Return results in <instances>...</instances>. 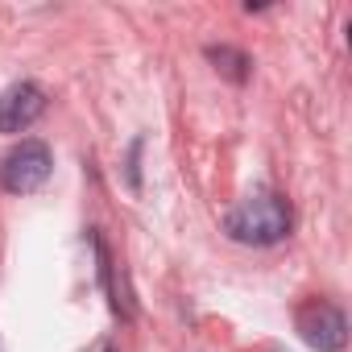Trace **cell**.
I'll return each mask as SVG.
<instances>
[{
	"label": "cell",
	"mask_w": 352,
	"mask_h": 352,
	"mask_svg": "<svg viewBox=\"0 0 352 352\" xmlns=\"http://www.w3.org/2000/svg\"><path fill=\"white\" fill-rule=\"evenodd\" d=\"M54 170V157H50V145L46 141H21L5 153V162H0V187H5L9 195H34L38 187H46Z\"/></svg>",
	"instance_id": "2"
},
{
	"label": "cell",
	"mask_w": 352,
	"mask_h": 352,
	"mask_svg": "<svg viewBox=\"0 0 352 352\" xmlns=\"http://www.w3.org/2000/svg\"><path fill=\"white\" fill-rule=\"evenodd\" d=\"M46 112V91L38 83H13L0 91V133H25Z\"/></svg>",
	"instance_id": "4"
},
{
	"label": "cell",
	"mask_w": 352,
	"mask_h": 352,
	"mask_svg": "<svg viewBox=\"0 0 352 352\" xmlns=\"http://www.w3.org/2000/svg\"><path fill=\"white\" fill-rule=\"evenodd\" d=\"M224 232H228L232 241L257 245V249L278 245V241L290 236V208H286V199L274 195V191H253V195H245V199L224 216Z\"/></svg>",
	"instance_id": "1"
},
{
	"label": "cell",
	"mask_w": 352,
	"mask_h": 352,
	"mask_svg": "<svg viewBox=\"0 0 352 352\" xmlns=\"http://www.w3.org/2000/svg\"><path fill=\"white\" fill-rule=\"evenodd\" d=\"M208 58L216 63V71L224 75V79H232V83H245L249 79V54H241L236 46H208Z\"/></svg>",
	"instance_id": "5"
},
{
	"label": "cell",
	"mask_w": 352,
	"mask_h": 352,
	"mask_svg": "<svg viewBox=\"0 0 352 352\" xmlns=\"http://www.w3.org/2000/svg\"><path fill=\"white\" fill-rule=\"evenodd\" d=\"M294 323H298V336L311 348H319V352H340L348 344V319H344V311L331 307V302H323V298L302 302L298 315H294Z\"/></svg>",
	"instance_id": "3"
}]
</instances>
